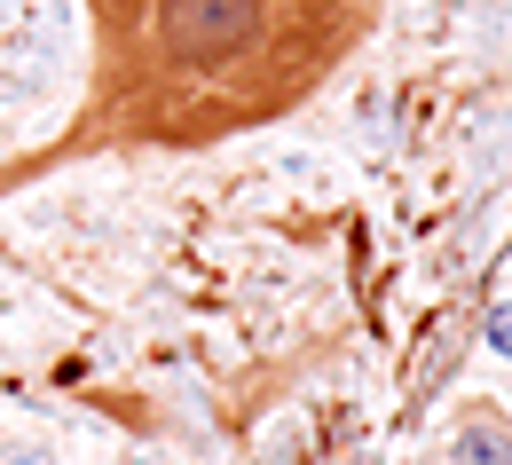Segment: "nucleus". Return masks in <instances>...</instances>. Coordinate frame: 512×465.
Masks as SVG:
<instances>
[{
	"label": "nucleus",
	"mask_w": 512,
	"mask_h": 465,
	"mask_svg": "<svg viewBox=\"0 0 512 465\" xmlns=\"http://www.w3.org/2000/svg\"><path fill=\"white\" fill-rule=\"evenodd\" d=\"M166 32L190 56H221V48H237L253 32V0H174L166 8Z\"/></svg>",
	"instance_id": "1"
},
{
	"label": "nucleus",
	"mask_w": 512,
	"mask_h": 465,
	"mask_svg": "<svg viewBox=\"0 0 512 465\" xmlns=\"http://www.w3.org/2000/svg\"><path fill=\"white\" fill-rule=\"evenodd\" d=\"M457 465H512V442L497 434V418H473L457 434Z\"/></svg>",
	"instance_id": "2"
},
{
	"label": "nucleus",
	"mask_w": 512,
	"mask_h": 465,
	"mask_svg": "<svg viewBox=\"0 0 512 465\" xmlns=\"http://www.w3.org/2000/svg\"><path fill=\"white\" fill-rule=\"evenodd\" d=\"M489 347H497V355H512V308H497V316H489Z\"/></svg>",
	"instance_id": "3"
},
{
	"label": "nucleus",
	"mask_w": 512,
	"mask_h": 465,
	"mask_svg": "<svg viewBox=\"0 0 512 465\" xmlns=\"http://www.w3.org/2000/svg\"><path fill=\"white\" fill-rule=\"evenodd\" d=\"M0 465H48V458H0Z\"/></svg>",
	"instance_id": "4"
}]
</instances>
